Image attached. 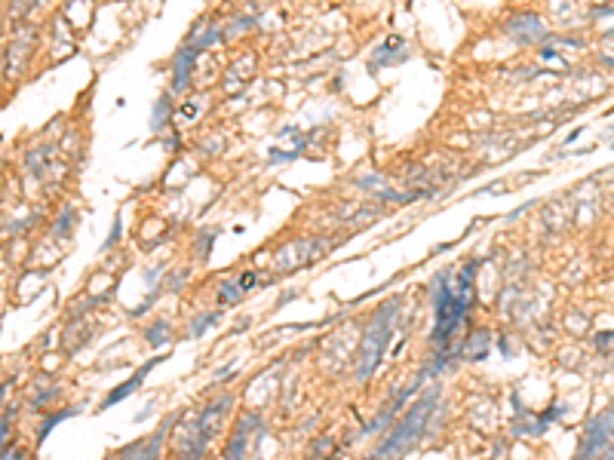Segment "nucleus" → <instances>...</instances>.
I'll return each instance as SVG.
<instances>
[{
  "mask_svg": "<svg viewBox=\"0 0 614 460\" xmlns=\"http://www.w3.org/2000/svg\"><path fill=\"white\" fill-rule=\"evenodd\" d=\"M433 399H436L433 393H430V396H424V399L418 402V405H415V408L409 411V417H405V420L399 423V427L390 433V439H387L384 445H381V454H390V451H402V448L409 445V442L415 439V436H418V430L424 427L427 414H430V408H433Z\"/></svg>",
  "mask_w": 614,
  "mask_h": 460,
  "instance_id": "f257e3e1",
  "label": "nucleus"
},
{
  "mask_svg": "<svg viewBox=\"0 0 614 460\" xmlns=\"http://www.w3.org/2000/svg\"><path fill=\"white\" fill-rule=\"evenodd\" d=\"M390 319H393V307H387L381 316H375L372 328H368V338L363 341V365H360V374H368L378 365V359L384 356V344L390 338Z\"/></svg>",
  "mask_w": 614,
  "mask_h": 460,
  "instance_id": "f03ea898",
  "label": "nucleus"
},
{
  "mask_svg": "<svg viewBox=\"0 0 614 460\" xmlns=\"http://www.w3.org/2000/svg\"><path fill=\"white\" fill-rule=\"evenodd\" d=\"M611 430H614V408L605 411V417H596V420H593V427H589L587 439H584V445H581V454H593V451H599V448L608 442Z\"/></svg>",
  "mask_w": 614,
  "mask_h": 460,
  "instance_id": "7ed1b4c3",
  "label": "nucleus"
}]
</instances>
